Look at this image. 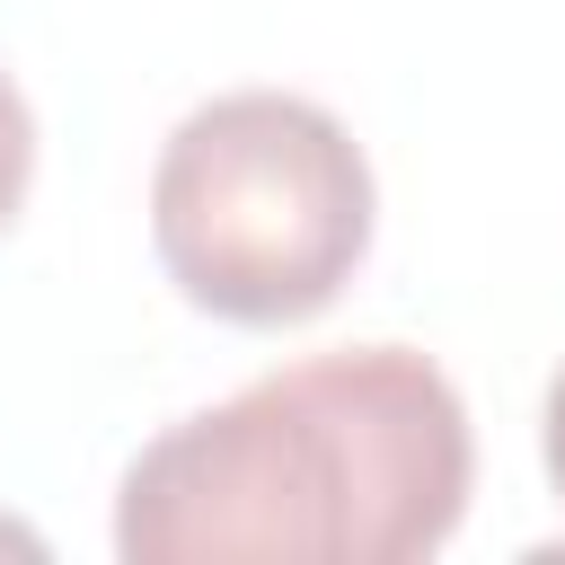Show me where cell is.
<instances>
[{"instance_id": "1", "label": "cell", "mask_w": 565, "mask_h": 565, "mask_svg": "<svg viewBox=\"0 0 565 565\" xmlns=\"http://www.w3.org/2000/svg\"><path fill=\"white\" fill-rule=\"evenodd\" d=\"M468 406L415 344H344L168 424L115 494L124 565H406L468 512Z\"/></svg>"}, {"instance_id": "2", "label": "cell", "mask_w": 565, "mask_h": 565, "mask_svg": "<svg viewBox=\"0 0 565 565\" xmlns=\"http://www.w3.org/2000/svg\"><path fill=\"white\" fill-rule=\"evenodd\" d=\"M150 247L194 309L300 327L371 247V159L318 97L230 88L159 141Z\"/></svg>"}, {"instance_id": "3", "label": "cell", "mask_w": 565, "mask_h": 565, "mask_svg": "<svg viewBox=\"0 0 565 565\" xmlns=\"http://www.w3.org/2000/svg\"><path fill=\"white\" fill-rule=\"evenodd\" d=\"M26 177H35V115H26V88L0 71V230L18 221Z\"/></svg>"}, {"instance_id": "4", "label": "cell", "mask_w": 565, "mask_h": 565, "mask_svg": "<svg viewBox=\"0 0 565 565\" xmlns=\"http://www.w3.org/2000/svg\"><path fill=\"white\" fill-rule=\"evenodd\" d=\"M539 450H547V486L565 494V371L547 380V433H539Z\"/></svg>"}]
</instances>
